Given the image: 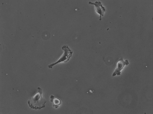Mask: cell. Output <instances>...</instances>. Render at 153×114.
<instances>
[{"mask_svg": "<svg viewBox=\"0 0 153 114\" xmlns=\"http://www.w3.org/2000/svg\"><path fill=\"white\" fill-rule=\"evenodd\" d=\"M38 89L36 94L28 101V104L31 109H40L45 107L46 101L42 96V89L40 87H38Z\"/></svg>", "mask_w": 153, "mask_h": 114, "instance_id": "1", "label": "cell"}, {"mask_svg": "<svg viewBox=\"0 0 153 114\" xmlns=\"http://www.w3.org/2000/svg\"><path fill=\"white\" fill-rule=\"evenodd\" d=\"M61 49L64 51L63 55L56 62L49 65V68H52L54 66L60 62H66L72 57L73 51L70 49L67 45L63 46L61 48Z\"/></svg>", "mask_w": 153, "mask_h": 114, "instance_id": "2", "label": "cell"}, {"mask_svg": "<svg viewBox=\"0 0 153 114\" xmlns=\"http://www.w3.org/2000/svg\"><path fill=\"white\" fill-rule=\"evenodd\" d=\"M129 63L127 60L124 61L123 59H119L117 63V67L113 74V76H114L116 75H120L121 71L124 67L125 66L127 65Z\"/></svg>", "mask_w": 153, "mask_h": 114, "instance_id": "3", "label": "cell"}, {"mask_svg": "<svg viewBox=\"0 0 153 114\" xmlns=\"http://www.w3.org/2000/svg\"><path fill=\"white\" fill-rule=\"evenodd\" d=\"M89 3L91 5H95L96 12L100 15L99 20H101V16H103L104 12L106 11L105 8L102 6V4L99 1H96L95 3L90 1Z\"/></svg>", "mask_w": 153, "mask_h": 114, "instance_id": "4", "label": "cell"}, {"mask_svg": "<svg viewBox=\"0 0 153 114\" xmlns=\"http://www.w3.org/2000/svg\"><path fill=\"white\" fill-rule=\"evenodd\" d=\"M51 102H53V106L56 108H57L61 104V102L60 100L57 98H55L54 96L52 95L51 96Z\"/></svg>", "mask_w": 153, "mask_h": 114, "instance_id": "5", "label": "cell"}]
</instances>
